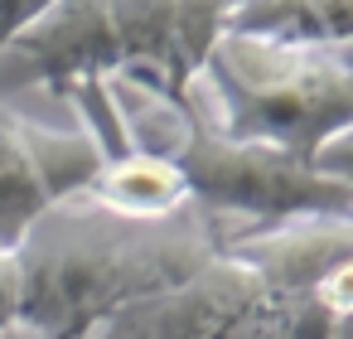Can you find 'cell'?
<instances>
[{
  "mask_svg": "<svg viewBox=\"0 0 353 339\" xmlns=\"http://www.w3.org/2000/svg\"><path fill=\"white\" fill-rule=\"evenodd\" d=\"M203 83L213 102V126L237 141L281 146L310 160L329 136L353 126V54L276 44L256 35H223L194 88Z\"/></svg>",
  "mask_w": 353,
  "mask_h": 339,
  "instance_id": "obj_2",
  "label": "cell"
},
{
  "mask_svg": "<svg viewBox=\"0 0 353 339\" xmlns=\"http://www.w3.org/2000/svg\"><path fill=\"white\" fill-rule=\"evenodd\" d=\"M44 6H49V0H0V49H6Z\"/></svg>",
  "mask_w": 353,
  "mask_h": 339,
  "instance_id": "obj_13",
  "label": "cell"
},
{
  "mask_svg": "<svg viewBox=\"0 0 353 339\" xmlns=\"http://www.w3.org/2000/svg\"><path fill=\"white\" fill-rule=\"evenodd\" d=\"M54 204V184L39 165V122L0 102V252H15Z\"/></svg>",
  "mask_w": 353,
  "mask_h": 339,
  "instance_id": "obj_6",
  "label": "cell"
},
{
  "mask_svg": "<svg viewBox=\"0 0 353 339\" xmlns=\"http://www.w3.org/2000/svg\"><path fill=\"white\" fill-rule=\"evenodd\" d=\"M218 252V228L194 204L165 223H131L88 199L54 204L15 247V334L83 339L121 305L189 281Z\"/></svg>",
  "mask_w": 353,
  "mask_h": 339,
  "instance_id": "obj_1",
  "label": "cell"
},
{
  "mask_svg": "<svg viewBox=\"0 0 353 339\" xmlns=\"http://www.w3.org/2000/svg\"><path fill=\"white\" fill-rule=\"evenodd\" d=\"M112 73H121V49L107 0H49L0 49V102L25 88L63 93L83 78H112Z\"/></svg>",
  "mask_w": 353,
  "mask_h": 339,
  "instance_id": "obj_3",
  "label": "cell"
},
{
  "mask_svg": "<svg viewBox=\"0 0 353 339\" xmlns=\"http://www.w3.org/2000/svg\"><path fill=\"white\" fill-rule=\"evenodd\" d=\"M310 165L319 170V175H329V180H339L348 194H353V126H343L339 136H329L314 155H310Z\"/></svg>",
  "mask_w": 353,
  "mask_h": 339,
  "instance_id": "obj_11",
  "label": "cell"
},
{
  "mask_svg": "<svg viewBox=\"0 0 353 339\" xmlns=\"http://www.w3.org/2000/svg\"><path fill=\"white\" fill-rule=\"evenodd\" d=\"M107 15L121 49L117 78L165 97H194L174 64V0H107Z\"/></svg>",
  "mask_w": 353,
  "mask_h": 339,
  "instance_id": "obj_8",
  "label": "cell"
},
{
  "mask_svg": "<svg viewBox=\"0 0 353 339\" xmlns=\"http://www.w3.org/2000/svg\"><path fill=\"white\" fill-rule=\"evenodd\" d=\"M348 54H353V49H348Z\"/></svg>",
  "mask_w": 353,
  "mask_h": 339,
  "instance_id": "obj_15",
  "label": "cell"
},
{
  "mask_svg": "<svg viewBox=\"0 0 353 339\" xmlns=\"http://www.w3.org/2000/svg\"><path fill=\"white\" fill-rule=\"evenodd\" d=\"M78 199L97 204L117 218H131V223H165L189 209V184L170 160H160L150 151H126L117 160H102V170L92 175V184Z\"/></svg>",
  "mask_w": 353,
  "mask_h": 339,
  "instance_id": "obj_7",
  "label": "cell"
},
{
  "mask_svg": "<svg viewBox=\"0 0 353 339\" xmlns=\"http://www.w3.org/2000/svg\"><path fill=\"white\" fill-rule=\"evenodd\" d=\"M15 315H20V267L15 252H0V334H15Z\"/></svg>",
  "mask_w": 353,
  "mask_h": 339,
  "instance_id": "obj_12",
  "label": "cell"
},
{
  "mask_svg": "<svg viewBox=\"0 0 353 339\" xmlns=\"http://www.w3.org/2000/svg\"><path fill=\"white\" fill-rule=\"evenodd\" d=\"M237 10V0H174V64L179 78L194 93V78L208 59V49L228 35V20Z\"/></svg>",
  "mask_w": 353,
  "mask_h": 339,
  "instance_id": "obj_10",
  "label": "cell"
},
{
  "mask_svg": "<svg viewBox=\"0 0 353 339\" xmlns=\"http://www.w3.org/2000/svg\"><path fill=\"white\" fill-rule=\"evenodd\" d=\"M261 281L228 252H218L203 271L155 296L121 305L83 339H232L242 320L256 310Z\"/></svg>",
  "mask_w": 353,
  "mask_h": 339,
  "instance_id": "obj_4",
  "label": "cell"
},
{
  "mask_svg": "<svg viewBox=\"0 0 353 339\" xmlns=\"http://www.w3.org/2000/svg\"><path fill=\"white\" fill-rule=\"evenodd\" d=\"M0 339H10V334H0Z\"/></svg>",
  "mask_w": 353,
  "mask_h": 339,
  "instance_id": "obj_14",
  "label": "cell"
},
{
  "mask_svg": "<svg viewBox=\"0 0 353 339\" xmlns=\"http://www.w3.org/2000/svg\"><path fill=\"white\" fill-rule=\"evenodd\" d=\"M261 291L271 296H310V286L343 257H353V218H290L276 228H252L223 242Z\"/></svg>",
  "mask_w": 353,
  "mask_h": 339,
  "instance_id": "obj_5",
  "label": "cell"
},
{
  "mask_svg": "<svg viewBox=\"0 0 353 339\" xmlns=\"http://www.w3.org/2000/svg\"><path fill=\"white\" fill-rule=\"evenodd\" d=\"M228 30L276 44L353 49V0H237Z\"/></svg>",
  "mask_w": 353,
  "mask_h": 339,
  "instance_id": "obj_9",
  "label": "cell"
}]
</instances>
